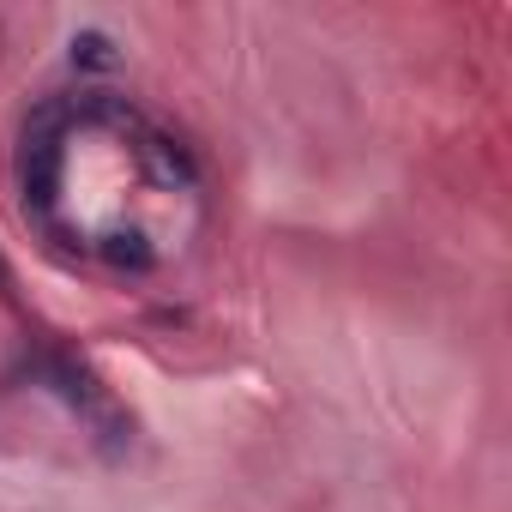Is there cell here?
<instances>
[{
    "label": "cell",
    "mask_w": 512,
    "mask_h": 512,
    "mask_svg": "<svg viewBox=\"0 0 512 512\" xmlns=\"http://www.w3.org/2000/svg\"><path fill=\"white\" fill-rule=\"evenodd\" d=\"M73 127V103L55 97L43 103L31 121H25V145H19V187H25V205L31 211H49L55 205V187H61V139Z\"/></svg>",
    "instance_id": "1"
},
{
    "label": "cell",
    "mask_w": 512,
    "mask_h": 512,
    "mask_svg": "<svg viewBox=\"0 0 512 512\" xmlns=\"http://www.w3.org/2000/svg\"><path fill=\"white\" fill-rule=\"evenodd\" d=\"M73 61H79V67H115V43H109L103 31H79V37H73Z\"/></svg>",
    "instance_id": "2"
}]
</instances>
